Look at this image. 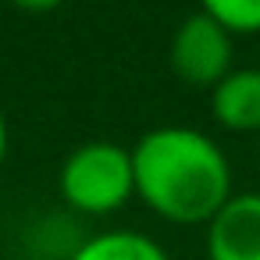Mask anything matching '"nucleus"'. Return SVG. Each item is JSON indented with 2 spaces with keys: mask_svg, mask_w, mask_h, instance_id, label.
Masks as SVG:
<instances>
[{
  "mask_svg": "<svg viewBox=\"0 0 260 260\" xmlns=\"http://www.w3.org/2000/svg\"><path fill=\"white\" fill-rule=\"evenodd\" d=\"M136 196L171 224H207L235 192L228 153L192 125H160L132 146Z\"/></svg>",
  "mask_w": 260,
  "mask_h": 260,
  "instance_id": "1",
  "label": "nucleus"
},
{
  "mask_svg": "<svg viewBox=\"0 0 260 260\" xmlns=\"http://www.w3.org/2000/svg\"><path fill=\"white\" fill-rule=\"evenodd\" d=\"M57 192L64 207L86 217H107L136 196L132 150L111 139H89L75 146L57 168Z\"/></svg>",
  "mask_w": 260,
  "mask_h": 260,
  "instance_id": "2",
  "label": "nucleus"
},
{
  "mask_svg": "<svg viewBox=\"0 0 260 260\" xmlns=\"http://www.w3.org/2000/svg\"><path fill=\"white\" fill-rule=\"evenodd\" d=\"M171 72L200 89H214L235 68V36L207 11H192L178 22L168 47Z\"/></svg>",
  "mask_w": 260,
  "mask_h": 260,
  "instance_id": "3",
  "label": "nucleus"
},
{
  "mask_svg": "<svg viewBox=\"0 0 260 260\" xmlns=\"http://www.w3.org/2000/svg\"><path fill=\"white\" fill-rule=\"evenodd\" d=\"M203 228L207 260H260V192H232Z\"/></svg>",
  "mask_w": 260,
  "mask_h": 260,
  "instance_id": "4",
  "label": "nucleus"
},
{
  "mask_svg": "<svg viewBox=\"0 0 260 260\" xmlns=\"http://www.w3.org/2000/svg\"><path fill=\"white\" fill-rule=\"evenodd\" d=\"M210 107L228 132H260V68H232L210 89Z\"/></svg>",
  "mask_w": 260,
  "mask_h": 260,
  "instance_id": "5",
  "label": "nucleus"
},
{
  "mask_svg": "<svg viewBox=\"0 0 260 260\" xmlns=\"http://www.w3.org/2000/svg\"><path fill=\"white\" fill-rule=\"evenodd\" d=\"M68 260H171L168 249L136 228H107L89 239H82Z\"/></svg>",
  "mask_w": 260,
  "mask_h": 260,
  "instance_id": "6",
  "label": "nucleus"
},
{
  "mask_svg": "<svg viewBox=\"0 0 260 260\" xmlns=\"http://www.w3.org/2000/svg\"><path fill=\"white\" fill-rule=\"evenodd\" d=\"M200 11L221 22L232 36L260 32V0H200Z\"/></svg>",
  "mask_w": 260,
  "mask_h": 260,
  "instance_id": "7",
  "label": "nucleus"
},
{
  "mask_svg": "<svg viewBox=\"0 0 260 260\" xmlns=\"http://www.w3.org/2000/svg\"><path fill=\"white\" fill-rule=\"evenodd\" d=\"M15 8H22V11H54V8H61L64 0H11Z\"/></svg>",
  "mask_w": 260,
  "mask_h": 260,
  "instance_id": "8",
  "label": "nucleus"
},
{
  "mask_svg": "<svg viewBox=\"0 0 260 260\" xmlns=\"http://www.w3.org/2000/svg\"><path fill=\"white\" fill-rule=\"evenodd\" d=\"M8 150H11V128H8L4 111H0V168L8 164Z\"/></svg>",
  "mask_w": 260,
  "mask_h": 260,
  "instance_id": "9",
  "label": "nucleus"
},
{
  "mask_svg": "<svg viewBox=\"0 0 260 260\" xmlns=\"http://www.w3.org/2000/svg\"><path fill=\"white\" fill-rule=\"evenodd\" d=\"M256 160H260V132H256Z\"/></svg>",
  "mask_w": 260,
  "mask_h": 260,
  "instance_id": "10",
  "label": "nucleus"
}]
</instances>
